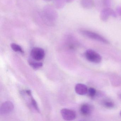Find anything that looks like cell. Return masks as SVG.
<instances>
[{
	"instance_id": "1",
	"label": "cell",
	"mask_w": 121,
	"mask_h": 121,
	"mask_svg": "<svg viewBox=\"0 0 121 121\" xmlns=\"http://www.w3.org/2000/svg\"><path fill=\"white\" fill-rule=\"evenodd\" d=\"M79 32L82 35L91 39L102 42L105 44L110 43L109 41L104 37L94 32L85 29L80 30Z\"/></svg>"
},
{
	"instance_id": "3",
	"label": "cell",
	"mask_w": 121,
	"mask_h": 121,
	"mask_svg": "<svg viewBox=\"0 0 121 121\" xmlns=\"http://www.w3.org/2000/svg\"><path fill=\"white\" fill-rule=\"evenodd\" d=\"M117 14L115 11L110 8H105L101 10L100 14V18L103 22H106L109 19L110 17L114 18L117 17Z\"/></svg>"
},
{
	"instance_id": "12",
	"label": "cell",
	"mask_w": 121,
	"mask_h": 121,
	"mask_svg": "<svg viewBox=\"0 0 121 121\" xmlns=\"http://www.w3.org/2000/svg\"><path fill=\"white\" fill-rule=\"evenodd\" d=\"M10 46L12 49L14 51L16 52H20L22 53H24V51L22 49V48L19 45L17 44L13 43L11 44Z\"/></svg>"
},
{
	"instance_id": "20",
	"label": "cell",
	"mask_w": 121,
	"mask_h": 121,
	"mask_svg": "<svg viewBox=\"0 0 121 121\" xmlns=\"http://www.w3.org/2000/svg\"><path fill=\"white\" fill-rule=\"evenodd\" d=\"M120 98H121V95H120Z\"/></svg>"
},
{
	"instance_id": "5",
	"label": "cell",
	"mask_w": 121,
	"mask_h": 121,
	"mask_svg": "<svg viewBox=\"0 0 121 121\" xmlns=\"http://www.w3.org/2000/svg\"><path fill=\"white\" fill-rule=\"evenodd\" d=\"M60 113L63 119L67 121L73 120L76 117V112L73 110L64 108L61 110Z\"/></svg>"
},
{
	"instance_id": "2",
	"label": "cell",
	"mask_w": 121,
	"mask_h": 121,
	"mask_svg": "<svg viewBox=\"0 0 121 121\" xmlns=\"http://www.w3.org/2000/svg\"><path fill=\"white\" fill-rule=\"evenodd\" d=\"M85 55L86 59L91 63L98 64L102 61V58L100 55L92 49L87 50Z\"/></svg>"
},
{
	"instance_id": "10",
	"label": "cell",
	"mask_w": 121,
	"mask_h": 121,
	"mask_svg": "<svg viewBox=\"0 0 121 121\" xmlns=\"http://www.w3.org/2000/svg\"><path fill=\"white\" fill-rule=\"evenodd\" d=\"M81 5L82 7L85 9H90L95 6L94 0H81Z\"/></svg>"
},
{
	"instance_id": "15",
	"label": "cell",
	"mask_w": 121,
	"mask_h": 121,
	"mask_svg": "<svg viewBox=\"0 0 121 121\" xmlns=\"http://www.w3.org/2000/svg\"><path fill=\"white\" fill-rule=\"evenodd\" d=\"M31 103L32 105V106L34 107V108L38 112H39V107H38V105H37V103L36 100H35L34 98L32 96H31Z\"/></svg>"
},
{
	"instance_id": "4",
	"label": "cell",
	"mask_w": 121,
	"mask_h": 121,
	"mask_svg": "<svg viewBox=\"0 0 121 121\" xmlns=\"http://www.w3.org/2000/svg\"><path fill=\"white\" fill-rule=\"evenodd\" d=\"M32 58L35 60L39 61L42 60L45 56L44 50L41 48L35 47L32 49L31 52Z\"/></svg>"
},
{
	"instance_id": "14",
	"label": "cell",
	"mask_w": 121,
	"mask_h": 121,
	"mask_svg": "<svg viewBox=\"0 0 121 121\" xmlns=\"http://www.w3.org/2000/svg\"><path fill=\"white\" fill-rule=\"evenodd\" d=\"M29 65L34 69H36L42 67L43 64L42 63H37L32 61H29Z\"/></svg>"
},
{
	"instance_id": "18",
	"label": "cell",
	"mask_w": 121,
	"mask_h": 121,
	"mask_svg": "<svg viewBox=\"0 0 121 121\" xmlns=\"http://www.w3.org/2000/svg\"><path fill=\"white\" fill-rule=\"evenodd\" d=\"M44 0L46 1H51L52 0Z\"/></svg>"
},
{
	"instance_id": "17",
	"label": "cell",
	"mask_w": 121,
	"mask_h": 121,
	"mask_svg": "<svg viewBox=\"0 0 121 121\" xmlns=\"http://www.w3.org/2000/svg\"><path fill=\"white\" fill-rule=\"evenodd\" d=\"M67 3H70L74 1V0H64Z\"/></svg>"
},
{
	"instance_id": "13",
	"label": "cell",
	"mask_w": 121,
	"mask_h": 121,
	"mask_svg": "<svg viewBox=\"0 0 121 121\" xmlns=\"http://www.w3.org/2000/svg\"><path fill=\"white\" fill-rule=\"evenodd\" d=\"M98 93L95 89L91 87L88 89L87 93L89 96L91 98H95L97 97Z\"/></svg>"
},
{
	"instance_id": "19",
	"label": "cell",
	"mask_w": 121,
	"mask_h": 121,
	"mask_svg": "<svg viewBox=\"0 0 121 121\" xmlns=\"http://www.w3.org/2000/svg\"><path fill=\"white\" fill-rule=\"evenodd\" d=\"M120 116L121 117V110L120 111Z\"/></svg>"
},
{
	"instance_id": "9",
	"label": "cell",
	"mask_w": 121,
	"mask_h": 121,
	"mask_svg": "<svg viewBox=\"0 0 121 121\" xmlns=\"http://www.w3.org/2000/svg\"><path fill=\"white\" fill-rule=\"evenodd\" d=\"M93 110V107L89 104H84L82 105L80 108L81 113L84 115H90Z\"/></svg>"
},
{
	"instance_id": "11",
	"label": "cell",
	"mask_w": 121,
	"mask_h": 121,
	"mask_svg": "<svg viewBox=\"0 0 121 121\" xmlns=\"http://www.w3.org/2000/svg\"><path fill=\"white\" fill-rule=\"evenodd\" d=\"M102 104L105 107L108 109H112L115 107L114 102L110 100L105 99L103 100L102 102Z\"/></svg>"
},
{
	"instance_id": "6",
	"label": "cell",
	"mask_w": 121,
	"mask_h": 121,
	"mask_svg": "<svg viewBox=\"0 0 121 121\" xmlns=\"http://www.w3.org/2000/svg\"><path fill=\"white\" fill-rule=\"evenodd\" d=\"M13 103L10 101H6L3 103L0 108V114L5 115L9 114L14 109Z\"/></svg>"
},
{
	"instance_id": "16",
	"label": "cell",
	"mask_w": 121,
	"mask_h": 121,
	"mask_svg": "<svg viewBox=\"0 0 121 121\" xmlns=\"http://www.w3.org/2000/svg\"><path fill=\"white\" fill-rule=\"evenodd\" d=\"M116 13L121 17V4L117 7L116 8Z\"/></svg>"
},
{
	"instance_id": "7",
	"label": "cell",
	"mask_w": 121,
	"mask_h": 121,
	"mask_svg": "<svg viewBox=\"0 0 121 121\" xmlns=\"http://www.w3.org/2000/svg\"><path fill=\"white\" fill-rule=\"evenodd\" d=\"M112 5L111 0H95V6L98 9L102 10L105 8H110Z\"/></svg>"
},
{
	"instance_id": "8",
	"label": "cell",
	"mask_w": 121,
	"mask_h": 121,
	"mask_svg": "<svg viewBox=\"0 0 121 121\" xmlns=\"http://www.w3.org/2000/svg\"><path fill=\"white\" fill-rule=\"evenodd\" d=\"M75 91L76 93L80 95H85L88 92L87 86L82 83H78L75 86Z\"/></svg>"
}]
</instances>
